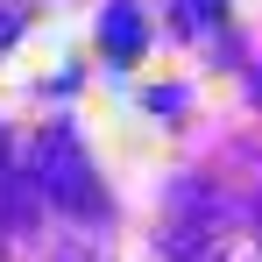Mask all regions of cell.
I'll return each mask as SVG.
<instances>
[{
    "label": "cell",
    "instance_id": "6da1fadb",
    "mask_svg": "<svg viewBox=\"0 0 262 262\" xmlns=\"http://www.w3.org/2000/svg\"><path fill=\"white\" fill-rule=\"evenodd\" d=\"M43 156L57 163V177H43V184L64 199V206H78V213H85V206H99L92 170H85V163H71V135H64V128H50V135H43Z\"/></svg>",
    "mask_w": 262,
    "mask_h": 262
}]
</instances>
